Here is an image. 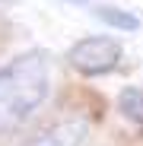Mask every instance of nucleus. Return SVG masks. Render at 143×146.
<instances>
[{"instance_id": "nucleus-1", "label": "nucleus", "mask_w": 143, "mask_h": 146, "mask_svg": "<svg viewBox=\"0 0 143 146\" xmlns=\"http://www.w3.org/2000/svg\"><path fill=\"white\" fill-rule=\"evenodd\" d=\"M51 95V60L45 51L16 54L0 67V137L16 130Z\"/></svg>"}, {"instance_id": "nucleus-2", "label": "nucleus", "mask_w": 143, "mask_h": 146, "mask_svg": "<svg viewBox=\"0 0 143 146\" xmlns=\"http://www.w3.org/2000/svg\"><path fill=\"white\" fill-rule=\"evenodd\" d=\"M124 57V44L111 35H86L70 44L67 64L83 76H105Z\"/></svg>"}, {"instance_id": "nucleus-3", "label": "nucleus", "mask_w": 143, "mask_h": 146, "mask_svg": "<svg viewBox=\"0 0 143 146\" xmlns=\"http://www.w3.org/2000/svg\"><path fill=\"white\" fill-rule=\"evenodd\" d=\"M86 137H89V121L67 117V121H57L54 127H48L45 133H38L35 140H29L26 146H83Z\"/></svg>"}, {"instance_id": "nucleus-4", "label": "nucleus", "mask_w": 143, "mask_h": 146, "mask_svg": "<svg viewBox=\"0 0 143 146\" xmlns=\"http://www.w3.org/2000/svg\"><path fill=\"white\" fill-rule=\"evenodd\" d=\"M118 111H121L130 124H140L143 121V95H140L137 86L121 89V95H118Z\"/></svg>"}, {"instance_id": "nucleus-5", "label": "nucleus", "mask_w": 143, "mask_h": 146, "mask_svg": "<svg viewBox=\"0 0 143 146\" xmlns=\"http://www.w3.org/2000/svg\"><path fill=\"white\" fill-rule=\"evenodd\" d=\"M95 13H99V16L108 22V26H118V29H124V32H134V29L140 26V22H137V16H130V13H121V10L114 13L111 7H99Z\"/></svg>"}, {"instance_id": "nucleus-6", "label": "nucleus", "mask_w": 143, "mask_h": 146, "mask_svg": "<svg viewBox=\"0 0 143 146\" xmlns=\"http://www.w3.org/2000/svg\"><path fill=\"white\" fill-rule=\"evenodd\" d=\"M67 3H86V0H67Z\"/></svg>"}]
</instances>
